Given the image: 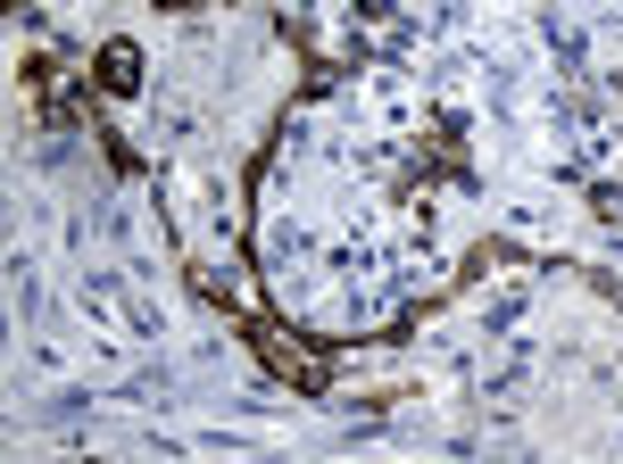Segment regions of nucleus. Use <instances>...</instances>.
Instances as JSON below:
<instances>
[{
  "instance_id": "1",
  "label": "nucleus",
  "mask_w": 623,
  "mask_h": 464,
  "mask_svg": "<svg viewBox=\"0 0 623 464\" xmlns=\"http://www.w3.org/2000/svg\"><path fill=\"white\" fill-rule=\"evenodd\" d=\"M100 83H109V92H133V83H142V58H133L125 42H116V50L100 58Z\"/></svg>"
}]
</instances>
